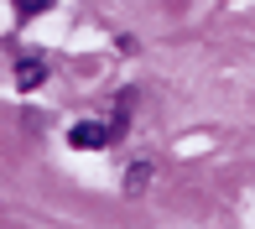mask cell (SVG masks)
<instances>
[{"label":"cell","mask_w":255,"mask_h":229,"mask_svg":"<svg viewBox=\"0 0 255 229\" xmlns=\"http://www.w3.org/2000/svg\"><path fill=\"white\" fill-rule=\"evenodd\" d=\"M68 141H73L78 151H99V146H110V141H115V125H99V120H78Z\"/></svg>","instance_id":"obj_1"},{"label":"cell","mask_w":255,"mask_h":229,"mask_svg":"<svg viewBox=\"0 0 255 229\" xmlns=\"http://www.w3.org/2000/svg\"><path fill=\"white\" fill-rule=\"evenodd\" d=\"M42 73H47V68H42V57H21V63H16V84H21V89H37Z\"/></svg>","instance_id":"obj_2"},{"label":"cell","mask_w":255,"mask_h":229,"mask_svg":"<svg viewBox=\"0 0 255 229\" xmlns=\"http://www.w3.org/2000/svg\"><path fill=\"white\" fill-rule=\"evenodd\" d=\"M146 182H151V167H146V162H135V167H130V177H125V193H141Z\"/></svg>","instance_id":"obj_3"},{"label":"cell","mask_w":255,"mask_h":229,"mask_svg":"<svg viewBox=\"0 0 255 229\" xmlns=\"http://www.w3.org/2000/svg\"><path fill=\"white\" fill-rule=\"evenodd\" d=\"M16 5H21V10H26V16H37V10H47V5H52V0H16Z\"/></svg>","instance_id":"obj_4"}]
</instances>
